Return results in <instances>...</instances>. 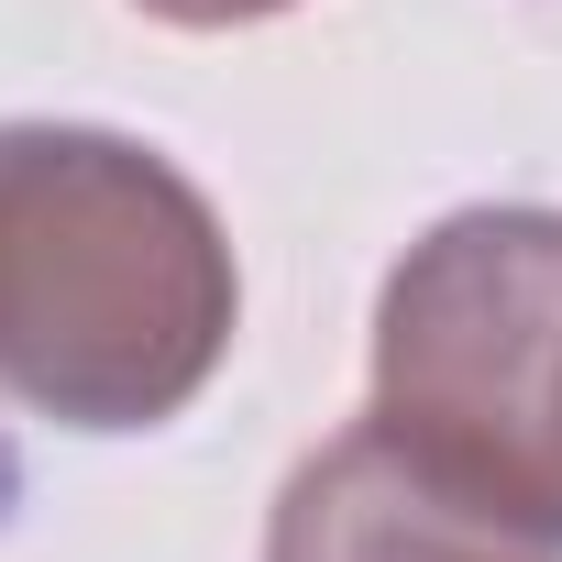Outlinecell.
Segmentation results:
<instances>
[{
  "instance_id": "2",
  "label": "cell",
  "mask_w": 562,
  "mask_h": 562,
  "mask_svg": "<svg viewBox=\"0 0 562 562\" xmlns=\"http://www.w3.org/2000/svg\"><path fill=\"white\" fill-rule=\"evenodd\" d=\"M375 408L562 529V210H452L375 299Z\"/></svg>"
},
{
  "instance_id": "4",
  "label": "cell",
  "mask_w": 562,
  "mask_h": 562,
  "mask_svg": "<svg viewBox=\"0 0 562 562\" xmlns=\"http://www.w3.org/2000/svg\"><path fill=\"white\" fill-rule=\"evenodd\" d=\"M133 12L177 23V34H232V23H276V12H299V0H133Z\"/></svg>"
},
{
  "instance_id": "3",
  "label": "cell",
  "mask_w": 562,
  "mask_h": 562,
  "mask_svg": "<svg viewBox=\"0 0 562 562\" xmlns=\"http://www.w3.org/2000/svg\"><path fill=\"white\" fill-rule=\"evenodd\" d=\"M265 562H562V529L507 507L485 474L364 408L321 441L265 518Z\"/></svg>"
},
{
  "instance_id": "1",
  "label": "cell",
  "mask_w": 562,
  "mask_h": 562,
  "mask_svg": "<svg viewBox=\"0 0 562 562\" xmlns=\"http://www.w3.org/2000/svg\"><path fill=\"white\" fill-rule=\"evenodd\" d=\"M232 321V232L155 144L0 122V408L155 430L221 375Z\"/></svg>"
}]
</instances>
